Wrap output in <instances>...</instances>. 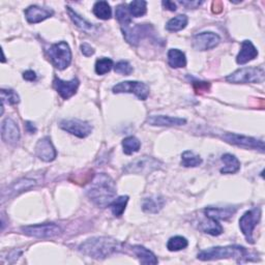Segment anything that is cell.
Instances as JSON below:
<instances>
[{"mask_svg":"<svg viewBox=\"0 0 265 265\" xmlns=\"http://www.w3.org/2000/svg\"><path fill=\"white\" fill-rule=\"evenodd\" d=\"M260 218H261V210L260 208L256 207L254 209L245 211L242 217L239 219V228L247 242L254 243L253 232L255 227L259 223Z\"/></svg>","mask_w":265,"mask_h":265,"instance_id":"52a82bcc","label":"cell"},{"mask_svg":"<svg viewBox=\"0 0 265 265\" xmlns=\"http://www.w3.org/2000/svg\"><path fill=\"white\" fill-rule=\"evenodd\" d=\"M2 102L3 105H16L20 102V97L13 89H2Z\"/></svg>","mask_w":265,"mask_h":265,"instance_id":"8d00e7d4","label":"cell"},{"mask_svg":"<svg viewBox=\"0 0 265 265\" xmlns=\"http://www.w3.org/2000/svg\"><path fill=\"white\" fill-rule=\"evenodd\" d=\"M53 84H54L56 91L59 93V95L63 99H69L70 97H72L77 92L80 82L77 78H74L71 81H63V80L55 77V79L53 81Z\"/></svg>","mask_w":265,"mask_h":265,"instance_id":"5bb4252c","label":"cell"},{"mask_svg":"<svg viewBox=\"0 0 265 265\" xmlns=\"http://www.w3.org/2000/svg\"><path fill=\"white\" fill-rule=\"evenodd\" d=\"M207 221H202L200 224V230H202L204 233L210 234L212 236H218L223 233V227L217 221L210 218H207Z\"/></svg>","mask_w":265,"mask_h":265,"instance_id":"484cf974","label":"cell"},{"mask_svg":"<svg viewBox=\"0 0 265 265\" xmlns=\"http://www.w3.org/2000/svg\"><path fill=\"white\" fill-rule=\"evenodd\" d=\"M189 19L186 15H178L168 21L167 25H166V29L169 31H179L181 29L186 28Z\"/></svg>","mask_w":265,"mask_h":265,"instance_id":"4dcf8cb0","label":"cell"},{"mask_svg":"<svg viewBox=\"0 0 265 265\" xmlns=\"http://www.w3.org/2000/svg\"><path fill=\"white\" fill-rule=\"evenodd\" d=\"M263 68H242L229 75L226 80L234 84H245V83H262L264 81Z\"/></svg>","mask_w":265,"mask_h":265,"instance_id":"5b68a950","label":"cell"},{"mask_svg":"<svg viewBox=\"0 0 265 265\" xmlns=\"http://www.w3.org/2000/svg\"><path fill=\"white\" fill-rule=\"evenodd\" d=\"M37 185V180L35 179H31V178H22L18 181L14 182L12 186H10L8 188L7 191L3 192V199L6 200V199L15 197L16 195H19L25 191H28L30 189H32Z\"/></svg>","mask_w":265,"mask_h":265,"instance_id":"2e32d148","label":"cell"},{"mask_svg":"<svg viewBox=\"0 0 265 265\" xmlns=\"http://www.w3.org/2000/svg\"><path fill=\"white\" fill-rule=\"evenodd\" d=\"M115 17H116V19H117V21L121 24V26H125L131 23L130 15L127 10V6L125 5L117 6L115 11Z\"/></svg>","mask_w":265,"mask_h":265,"instance_id":"e575fe53","label":"cell"},{"mask_svg":"<svg viewBox=\"0 0 265 265\" xmlns=\"http://www.w3.org/2000/svg\"><path fill=\"white\" fill-rule=\"evenodd\" d=\"M90 200L98 207L105 208L115 199L116 186L114 180L107 174H96L86 190Z\"/></svg>","mask_w":265,"mask_h":265,"instance_id":"6da1fadb","label":"cell"},{"mask_svg":"<svg viewBox=\"0 0 265 265\" xmlns=\"http://www.w3.org/2000/svg\"><path fill=\"white\" fill-rule=\"evenodd\" d=\"M188 245H189V241L186 237L174 236L168 240L167 248L170 252H177L180 250H184V248H186Z\"/></svg>","mask_w":265,"mask_h":265,"instance_id":"836d02e7","label":"cell"},{"mask_svg":"<svg viewBox=\"0 0 265 265\" xmlns=\"http://www.w3.org/2000/svg\"><path fill=\"white\" fill-rule=\"evenodd\" d=\"M222 9H223L222 3H220V2H215V3L212 4V11H213V13H215V14L221 13V12H222Z\"/></svg>","mask_w":265,"mask_h":265,"instance_id":"f6af8a7d","label":"cell"},{"mask_svg":"<svg viewBox=\"0 0 265 265\" xmlns=\"http://www.w3.org/2000/svg\"><path fill=\"white\" fill-rule=\"evenodd\" d=\"M112 90L114 93H134L142 101H145L149 95V87L145 83L138 81L120 82L116 84Z\"/></svg>","mask_w":265,"mask_h":265,"instance_id":"9c48e42d","label":"cell"},{"mask_svg":"<svg viewBox=\"0 0 265 265\" xmlns=\"http://www.w3.org/2000/svg\"><path fill=\"white\" fill-rule=\"evenodd\" d=\"M179 4L187 9H196L197 7L202 5L203 2H179Z\"/></svg>","mask_w":265,"mask_h":265,"instance_id":"60d3db41","label":"cell"},{"mask_svg":"<svg viewBox=\"0 0 265 265\" xmlns=\"http://www.w3.org/2000/svg\"><path fill=\"white\" fill-rule=\"evenodd\" d=\"M221 42L219 35L214 32H201L193 39V46L198 51H207L217 47Z\"/></svg>","mask_w":265,"mask_h":265,"instance_id":"7c38bea8","label":"cell"},{"mask_svg":"<svg viewBox=\"0 0 265 265\" xmlns=\"http://www.w3.org/2000/svg\"><path fill=\"white\" fill-rule=\"evenodd\" d=\"M24 13H25L26 20L31 24H37V23L43 22L53 15L52 11L40 8L38 6H30L29 8L25 10Z\"/></svg>","mask_w":265,"mask_h":265,"instance_id":"ac0fdd59","label":"cell"},{"mask_svg":"<svg viewBox=\"0 0 265 265\" xmlns=\"http://www.w3.org/2000/svg\"><path fill=\"white\" fill-rule=\"evenodd\" d=\"M114 71H115V73H117V74L127 76V75H130L134 70H132V66L129 64V62H127L125 60H121V61H119L115 64Z\"/></svg>","mask_w":265,"mask_h":265,"instance_id":"74e56055","label":"cell"},{"mask_svg":"<svg viewBox=\"0 0 265 265\" xmlns=\"http://www.w3.org/2000/svg\"><path fill=\"white\" fill-rule=\"evenodd\" d=\"M233 258L240 262L242 259L250 260L246 248L240 245H227V246H214L201 251L198 254V259L202 261H211L219 259Z\"/></svg>","mask_w":265,"mask_h":265,"instance_id":"3957f363","label":"cell"},{"mask_svg":"<svg viewBox=\"0 0 265 265\" xmlns=\"http://www.w3.org/2000/svg\"><path fill=\"white\" fill-rule=\"evenodd\" d=\"M36 154L38 158L44 162H52L56 159L57 152L49 137L41 139L36 145Z\"/></svg>","mask_w":265,"mask_h":265,"instance_id":"4fadbf2b","label":"cell"},{"mask_svg":"<svg viewBox=\"0 0 265 265\" xmlns=\"http://www.w3.org/2000/svg\"><path fill=\"white\" fill-rule=\"evenodd\" d=\"M202 164V159L191 151H186L181 155V165L184 167H197Z\"/></svg>","mask_w":265,"mask_h":265,"instance_id":"d6a6232c","label":"cell"},{"mask_svg":"<svg viewBox=\"0 0 265 265\" xmlns=\"http://www.w3.org/2000/svg\"><path fill=\"white\" fill-rule=\"evenodd\" d=\"M221 160L225 164V167L221 169L222 174H234L240 169V163L238 159L233 155L225 154L222 156Z\"/></svg>","mask_w":265,"mask_h":265,"instance_id":"603a6c76","label":"cell"},{"mask_svg":"<svg viewBox=\"0 0 265 265\" xmlns=\"http://www.w3.org/2000/svg\"><path fill=\"white\" fill-rule=\"evenodd\" d=\"M147 122L151 125L156 126H174V125H184L187 123L185 118L171 117L166 115H153L147 119Z\"/></svg>","mask_w":265,"mask_h":265,"instance_id":"d6986e66","label":"cell"},{"mask_svg":"<svg viewBox=\"0 0 265 265\" xmlns=\"http://www.w3.org/2000/svg\"><path fill=\"white\" fill-rule=\"evenodd\" d=\"M127 10L129 12V15L135 18H139L146 14L147 12V3L144 0H134L128 4Z\"/></svg>","mask_w":265,"mask_h":265,"instance_id":"f1b7e54d","label":"cell"},{"mask_svg":"<svg viewBox=\"0 0 265 265\" xmlns=\"http://www.w3.org/2000/svg\"><path fill=\"white\" fill-rule=\"evenodd\" d=\"M113 68V61L110 58H99L95 62V73L97 75H105Z\"/></svg>","mask_w":265,"mask_h":265,"instance_id":"d590c367","label":"cell"},{"mask_svg":"<svg viewBox=\"0 0 265 265\" xmlns=\"http://www.w3.org/2000/svg\"><path fill=\"white\" fill-rule=\"evenodd\" d=\"M66 11H68V14L70 16V18L71 20L74 22V24L79 27L81 30L83 31H85V32H90L93 30L94 26L89 23L88 21H86L85 19H83L81 16H79L74 10H72V8L70 7H66Z\"/></svg>","mask_w":265,"mask_h":265,"instance_id":"4316f807","label":"cell"},{"mask_svg":"<svg viewBox=\"0 0 265 265\" xmlns=\"http://www.w3.org/2000/svg\"><path fill=\"white\" fill-rule=\"evenodd\" d=\"M59 126L78 138H86L92 131V126L88 122L80 119H64Z\"/></svg>","mask_w":265,"mask_h":265,"instance_id":"8fae6325","label":"cell"},{"mask_svg":"<svg viewBox=\"0 0 265 265\" xmlns=\"http://www.w3.org/2000/svg\"><path fill=\"white\" fill-rule=\"evenodd\" d=\"M226 142L236 145L242 148H252L259 149L261 152H264V142L262 140L255 139L253 137L243 136L239 134H234V132H226L222 137Z\"/></svg>","mask_w":265,"mask_h":265,"instance_id":"30bf717a","label":"cell"},{"mask_svg":"<svg viewBox=\"0 0 265 265\" xmlns=\"http://www.w3.org/2000/svg\"><path fill=\"white\" fill-rule=\"evenodd\" d=\"M236 211V208L234 207H207L204 209V212L207 218L213 219V220H227L231 218Z\"/></svg>","mask_w":265,"mask_h":265,"instance_id":"44dd1931","label":"cell"},{"mask_svg":"<svg viewBox=\"0 0 265 265\" xmlns=\"http://www.w3.org/2000/svg\"><path fill=\"white\" fill-rule=\"evenodd\" d=\"M48 56L58 70L66 69L72 62V51L66 42L53 44L48 50Z\"/></svg>","mask_w":265,"mask_h":265,"instance_id":"277c9868","label":"cell"},{"mask_svg":"<svg viewBox=\"0 0 265 265\" xmlns=\"http://www.w3.org/2000/svg\"><path fill=\"white\" fill-rule=\"evenodd\" d=\"M23 78L26 81H35L37 79V74H36V72L29 70L23 74Z\"/></svg>","mask_w":265,"mask_h":265,"instance_id":"b9f144b4","label":"cell"},{"mask_svg":"<svg viewBox=\"0 0 265 265\" xmlns=\"http://www.w3.org/2000/svg\"><path fill=\"white\" fill-rule=\"evenodd\" d=\"M168 63L174 69L185 68L187 65L186 54L178 49H170L168 52Z\"/></svg>","mask_w":265,"mask_h":265,"instance_id":"cb8c5ba5","label":"cell"},{"mask_svg":"<svg viewBox=\"0 0 265 265\" xmlns=\"http://www.w3.org/2000/svg\"><path fill=\"white\" fill-rule=\"evenodd\" d=\"M165 204V200L162 197L154 196L144 199V201L142 203V209L145 212L148 213H157L159 212Z\"/></svg>","mask_w":265,"mask_h":265,"instance_id":"d4e9b609","label":"cell"},{"mask_svg":"<svg viewBox=\"0 0 265 265\" xmlns=\"http://www.w3.org/2000/svg\"><path fill=\"white\" fill-rule=\"evenodd\" d=\"M93 14L98 19L109 20L112 16L111 7L107 2H97L93 6Z\"/></svg>","mask_w":265,"mask_h":265,"instance_id":"83f0119b","label":"cell"},{"mask_svg":"<svg viewBox=\"0 0 265 265\" xmlns=\"http://www.w3.org/2000/svg\"><path fill=\"white\" fill-rule=\"evenodd\" d=\"M162 163L152 157L138 158L131 163L127 164L123 171L125 173H136V174H149L161 168Z\"/></svg>","mask_w":265,"mask_h":265,"instance_id":"8992f818","label":"cell"},{"mask_svg":"<svg viewBox=\"0 0 265 265\" xmlns=\"http://www.w3.org/2000/svg\"><path fill=\"white\" fill-rule=\"evenodd\" d=\"M21 230L24 234L37 238H52L60 233V228L54 223L23 226Z\"/></svg>","mask_w":265,"mask_h":265,"instance_id":"ba28073f","label":"cell"},{"mask_svg":"<svg viewBox=\"0 0 265 265\" xmlns=\"http://www.w3.org/2000/svg\"><path fill=\"white\" fill-rule=\"evenodd\" d=\"M80 48H81L82 54L84 55V56H86V57H90L91 55L94 54L93 48L90 45H88V44H82Z\"/></svg>","mask_w":265,"mask_h":265,"instance_id":"f35d334b","label":"cell"},{"mask_svg":"<svg viewBox=\"0 0 265 265\" xmlns=\"http://www.w3.org/2000/svg\"><path fill=\"white\" fill-rule=\"evenodd\" d=\"M121 30L125 41L132 46H137L145 33V29L143 26L131 23L125 26H121Z\"/></svg>","mask_w":265,"mask_h":265,"instance_id":"e0dca14e","label":"cell"},{"mask_svg":"<svg viewBox=\"0 0 265 265\" xmlns=\"http://www.w3.org/2000/svg\"><path fill=\"white\" fill-rule=\"evenodd\" d=\"M2 138L9 144H16L20 139L18 124L11 117H7L2 124Z\"/></svg>","mask_w":265,"mask_h":265,"instance_id":"9a60e30c","label":"cell"},{"mask_svg":"<svg viewBox=\"0 0 265 265\" xmlns=\"http://www.w3.org/2000/svg\"><path fill=\"white\" fill-rule=\"evenodd\" d=\"M132 251H134L135 255L138 257L139 261L142 264L156 265L159 262L156 255L143 245H134L132 246Z\"/></svg>","mask_w":265,"mask_h":265,"instance_id":"7402d4cb","label":"cell"},{"mask_svg":"<svg viewBox=\"0 0 265 265\" xmlns=\"http://www.w3.org/2000/svg\"><path fill=\"white\" fill-rule=\"evenodd\" d=\"M25 128L29 132V134H35V132L37 131V127H36L35 123H32L31 121H26Z\"/></svg>","mask_w":265,"mask_h":265,"instance_id":"ee69618b","label":"cell"},{"mask_svg":"<svg viewBox=\"0 0 265 265\" xmlns=\"http://www.w3.org/2000/svg\"><path fill=\"white\" fill-rule=\"evenodd\" d=\"M122 147H123V153L129 156L139 152V149L141 147V142L136 137L129 136L122 140Z\"/></svg>","mask_w":265,"mask_h":265,"instance_id":"1f68e13d","label":"cell"},{"mask_svg":"<svg viewBox=\"0 0 265 265\" xmlns=\"http://www.w3.org/2000/svg\"><path fill=\"white\" fill-rule=\"evenodd\" d=\"M121 243L109 237H93L83 242L79 251L94 259H105L120 251Z\"/></svg>","mask_w":265,"mask_h":265,"instance_id":"7a4b0ae2","label":"cell"},{"mask_svg":"<svg viewBox=\"0 0 265 265\" xmlns=\"http://www.w3.org/2000/svg\"><path fill=\"white\" fill-rule=\"evenodd\" d=\"M193 85H194V87H195L197 92H199V91H207L209 89V84H208L207 82H198V81H196V82L193 83Z\"/></svg>","mask_w":265,"mask_h":265,"instance_id":"ab89813d","label":"cell"},{"mask_svg":"<svg viewBox=\"0 0 265 265\" xmlns=\"http://www.w3.org/2000/svg\"><path fill=\"white\" fill-rule=\"evenodd\" d=\"M258 56V51L251 41H243L240 51L236 57L238 64H245Z\"/></svg>","mask_w":265,"mask_h":265,"instance_id":"ffe728a7","label":"cell"},{"mask_svg":"<svg viewBox=\"0 0 265 265\" xmlns=\"http://www.w3.org/2000/svg\"><path fill=\"white\" fill-rule=\"evenodd\" d=\"M127 201H128L127 196H120L118 198L114 199V200L111 202V204L109 206H110V209L115 217H120V215H122V213L125 210Z\"/></svg>","mask_w":265,"mask_h":265,"instance_id":"f546056e","label":"cell"},{"mask_svg":"<svg viewBox=\"0 0 265 265\" xmlns=\"http://www.w3.org/2000/svg\"><path fill=\"white\" fill-rule=\"evenodd\" d=\"M162 5L165 9H167L169 11H172V12L176 11V5L173 2H169V0H167V2H163Z\"/></svg>","mask_w":265,"mask_h":265,"instance_id":"7bdbcfd3","label":"cell"}]
</instances>
